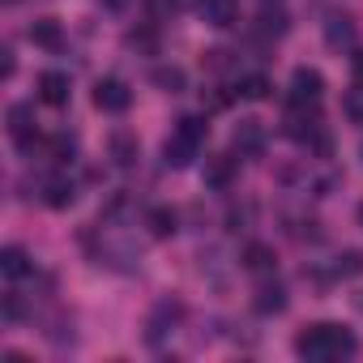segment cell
<instances>
[{"instance_id": "9a60e30c", "label": "cell", "mask_w": 363, "mask_h": 363, "mask_svg": "<svg viewBox=\"0 0 363 363\" xmlns=\"http://www.w3.org/2000/svg\"><path fill=\"white\" fill-rule=\"evenodd\" d=\"M69 94H73V90H69V77H65V73H43V77H39V99H43L48 107H65Z\"/></svg>"}, {"instance_id": "4dcf8cb0", "label": "cell", "mask_w": 363, "mask_h": 363, "mask_svg": "<svg viewBox=\"0 0 363 363\" xmlns=\"http://www.w3.org/2000/svg\"><path fill=\"white\" fill-rule=\"evenodd\" d=\"M5 5H18V0H5Z\"/></svg>"}, {"instance_id": "2e32d148", "label": "cell", "mask_w": 363, "mask_h": 363, "mask_svg": "<svg viewBox=\"0 0 363 363\" xmlns=\"http://www.w3.org/2000/svg\"><path fill=\"white\" fill-rule=\"evenodd\" d=\"M30 269H35V261H30V252H26V248L9 244L5 252H0V274H5V278H13V282H18V278H26Z\"/></svg>"}, {"instance_id": "ba28073f", "label": "cell", "mask_w": 363, "mask_h": 363, "mask_svg": "<svg viewBox=\"0 0 363 363\" xmlns=\"http://www.w3.org/2000/svg\"><path fill=\"white\" fill-rule=\"evenodd\" d=\"M235 171H240V158H235V154H218V158L206 162V184H210L214 193H223V189L235 184Z\"/></svg>"}, {"instance_id": "4fadbf2b", "label": "cell", "mask_w": 363, "mask_h": 363, "mask_svg": "<svg viewBox=\"0 0 363 363\" xmlns=\"http://www.w3.org/2000/svg\"><path fill=\"white\" fill-rule=\"evenodd\" d=\"M240 261H244V269H248V274H261V278L278 269V252H274L269 244H248Z\"/></svg>"}, {"instance_id": "7a4b0ae2", "label": "cell", "mask_w": 363, "mask_h": 363, "mask_svg": "<svg viewBox=\"0 0 363 363\" xmlns=\"http://www.w3.org/2000/svg\"><path fill=\"white\" fill-rule=\"evenodd\" d=\"M5 120H9V137H13L18 150H30L39 141V120H35V107L30 103H13Z\"/></svg>"}, {"instance_id": "8992f818", "label": "cell", "mask_w": 363, "mask_h": 363, "mask_svg": "<svg viewBox=\"0 0 363 363\" xmlns=\"http://www.w3.org/2000/svg\"><path fill=\"white\" fill-rule=\"evenodd\" d=\"M197 150H201V141H193V137H184V133L175 128V133L162 141V162H167V167H175V171H184V167H193Z\"/></svg>"}, {"instance_id": "ffe728a7", "label": "cell", "mask_w": 363, "mask_h": 363, "mask_svg": "<svg viewBox=\"0 0 363 363\" xmlns=\"http://www.w3.org/2000/svg\"><path fill=\"white\" fill-rule=\"evenodd\" d=\"M150 82H154L158 90H167V94H179V90L189 86V73L179 69V65H158V69L150 73Z\"/></svg>"}, {"instance_id": "1f68e13d", "label": "cell", "mask_w": 363, "mask_h": 363, "mask_svg": "<svg viewBox=\"0 0 363 363\" xmlns=\"http://www.w3.org/2000/svg\"><path fill=\"white\" fill-rule=\"evenodd\" d=\"M359 154H363V145H359Z\"/></svg>"}, {"instance_id": "277c9868", "label": "cell", "mask_w": 363, "mask_h": 363, "mask_svg": "<svg viewBox=\"0 0 363 363\" xmlns=\"http://www.w3.org/2000/svg\"><path fill=\"white\" fill-rule=\"evenodd\" d=\"M265 141H269V133H265V124L261 120H240L235 124V133H231V145H235V154H244V158H261L265 154Z\"/></svg>"}, {"instance_id": "9c48e42d", "label": "cell", "mask_w": 363, "mask_h": 363, "mask_svg": "<svg viewBox=\"0 0 363 363\" xmlns=\"http://www.w3.org/2000/svg\"><path fill=\"white\" fill-rule=\"evenodd\" d=\"M77 201V184L69 175H52V179H43V206L48 210H69Z\"/></svg>"}, {"instance_id": "6da1fadb", "label": "cell", "mask_w": 363, "mask_h": 363, "mask_svg": "<svg viewBox=\"0 0 363 363\" xmlns=\"http://www.w3.org/2000/svg\"><path fill=\"white\" fill-rule=\"evenodd\" d=\"M354 350H359V337L350 329L333 325V320H320V325H308V329L295 333V354L312 359V363H320V359H346Z\"/></svg>"}, {"instance_id": "d4e9b609", "label": "cell", "mask_w": 363, "mask_h": 363, "mask_svg": "<svg viewBox=\"0 0 363 363\" xmlns=\"http://www.w3.org/2000/svg\"><path fill=\"white\" fill-rule=\"evenodd\" d=\"M248 218H252V206H244V210H240V206H231V214H227V231H240Z\"/></svg>"}, {"instance_id": "3957f363", "label": "cell", "mask_w": 363, "mask_h": 363, "mask_svg": "<svg viewBox=\"0 0 363 363\" xmlns=\"http://www.w3.org/2000/svg\"><path fill=\"white\" fill-rule=\"evenodd\" d=\"M128 103H133V90H128L120 77H103V82L94 86V107H99V111H107V116H124Z\"/></svg>"}, {"instance_id": "7402d4cb", "label": "cell", "mask_w": 363, "mask_h": 363, "mask_svg": "<svg viewBox=\"0 0 363 363\" xmlns=\"http://www.w3.org/2000/svg\"><path fill=\"white\" fill-rule=\"evenodd\" d=\"M342 111L350 124H363V82H354L346 94H342Z\"/></svg>"}, {"instance_id": "d6986e66", "label": "cell", "mask_w": 363, "mask_h": 363, "mask_svg": "<svg viewBox=\"0 0 363 363\" xmlns=\"http://www.w3.org/2000/svg\"><path fill=\"white\" fill-rule=\"evenodd\" d=\"M145 227H150V235H154V240H171V235L179 231V218H175V210L154 206V210L145 214Z\"/></svg>"}, {"instance_id": "e0dca14e", "label": "cell", "mask_w": 363, "mask_h": 363, "mask_svg": "<svg viewBox=\"0 0 363 363\" xmlns=\"http://www.w3.org/2000/svg\"><path fill=\"white\" fill-rule=\"evenodd\" d=\"M286 13H282V5H261V13H257V35H265V39H282L286 35Z\"/></svg>"}, {"instance_id": "ac0fdd59", "label": "cell", "mask_w": 363, "mask_h": 363, "mask_svg": "<svg viewBox=\"0 0 363 363\" xmlns=\"http://www.w3.org/2000/svg\"><path fill=\"white\" fill-rule=\"evenodd\" d=\"M286 291L278 286V282H265L261 291H257V299H252V308L261 312V316H278V312H286Z\"/></svg>"}, {"instance_id": "30bf717a", "label": "cell", "mask_w": 363, "mask_h": 363, "mask_svg": "<svg viewBox=\"0 0 363 363\" xmlns=\"http://www.w3.org/2000/svg\"><path fill=\"white\" fill-rule=\"evenodd\" d=\"M325 43H329L333 52H350V48H354V22H350L346 13H329V18H325Z\"/></svg>"}, {"instance_id": "f546056e", "label": "cell", "mask_w": 363, "mask_h": 363, "mask_svg": "<svg viewBox=\"0 0 363 363\" xmlns=\"http://www.w3.org/2000/svg\"><path fill=\"white\" fill-rule=\"evenodd\" d=\"M359 223H363V206H359Z\"/></svg>"}, {"instance_id": "7c38bea8", "label": "cell", "mask_w": 363, "mask_h": 363, "mask_svg": "<svg viewBox=\"0 0 363 363\" xmlns=\"http://www.w3.org/2000/svg\"><path fill=\"white\" fill-rule=\"evenodd\" d=\"M107 154H111V162H116V167H133V162H137V154H141V145H137V137H133V133L116 128V133H111V141H107Z\"/></svg>"}, {"instance_id": "f1b7e54d", "label": "cell", "mask_w": 363, "mask_h": 363, "mask_svg": "<svg viewBox=\"0 0 363 363\" xmlns=\"http://www.w3.org/2000/svg\"><path fill=\"white\" fill-rule=\"evenodd\" d=\"M261 5H282V0H261Z\"/></svg>"}, {"instance_id": "cb8c5ba5", "label": "cell", "mask_w": 363, "mask_h": 363, "mask_svg": "<svg viewBox=\"0 0 363 363\" xmlns=\"http://www.w3.org/2000/svg\"><path fill=\"white\" fill-rule=\"evenodd\" d=\"M359 269H363V257H359V252H342V257H337V274H346V278H354Z\"/></svg>"}, {"instance_id": "5bb4252c", "label": "cell", "mask_w": 363, "mask_h": 363, "mask_svg": "<svg viewBox=\"0 0 363 363\" xmlns=\"http://www.w3.org/2000/svg\"><path fill=\"white\" fill-rule=\"evenodd\" d=\"M179 316H184V303H179V299H162V303L154 308V316H150V342H158Z\"/></svg>"}, {"instance_id": "52a82bcc", "label": "cell", "mask_w": 363, "mask_h": 363, "mask_svg": "<svg viewBox=\"0 0 363 363\" xmlns=\"http://www.w3.org/2000/svg\"><path fill=\"white\" fill-rule=\"evenodd\" d=\"M197 13H201V22H206V26L227 30V26H235L240 5H235V0H197Z\"/></svg>"}, {"instance_id": "5b68a950", "label": "cell", "mask_w": 363, "mask_h": 363, "mask_svg": "<svg viewBox=\"0 0 363 363\" xmlns=\"http://www.w3.org/2000/svg\"><path fill=\"white\" fill-rule=\"evenodd\" d=\"M325 94V77L316 69H295L291 73V103L295 107H316Z\"/></svg>"}, {"instance_id": "44dd1931", "label": "cell", "mask_w": 363, "mask_h": 363, "mask_svg": "<svg viewBox=\"0 0 363 363\" xmlns=\"http://www.w3.org/2000/svg\"><path fill=\"white\" fill-rule=\"evenodd\" d=\"M269 90H274V86H269V77H265V73H248V77H240V86H235V94H240V99H248V103H265V99H269Z\"/></svg>"}, {"instance_id": "83f0119b", "label": "cell", "mask_w": 363, "mask_h": 363, "mask_svg": "<svg viewBox=\"0 0 363 363\" xmlns=\"http://www.w3.org/2000/svg\"><path fill=\"white\" fill-rule=\"evenodd\" d=\"M133 5V0H103V9H111V13H124Z\"/></svg>"}, {"instance_id": "603a6c76", "label": "cell", "mask_w": 363, "mask_h": 363, "mask_svg": "<svg viewBox=\"0 0 363 363\" xmlns=\"http://www.w3.org/2000/svg\"><path fill=\"white\" fill-rule=\"evenodd\" d=\"M48 145H52V158H56V162H65V158H73V150H77V141H73L69 133H56V137H52Z\"/></svg>"}, {"instance_id": "4316f807", "label": "cell", "mask_w": 363, "mask_h": 363, "mask_svg": "<svg viewBox=\"0 0 363 363\" xmlns=\"http://www.w3.org/2000/svg\"><path fill=\"white\" fill-rule=\"evenodd\" d=\"M350 69H354V82H363V48L350 56Z\"/></svg>"}, {"instance_id": "8fae6325", "label": "cell", "mask_w": 363, "mask_h": 363, "mask_svg": "<svg viewBox=\"0 0 363 363\" xmlns=\"http://www.w3.org/2000/svg\"><path fill=\"white\" fill-rule=\"evenodd\" d=\"M26 35H30V43L43 48V52H60V48H65V30H60L56 18H39V22H30Z\"/></svg>"}, {"instance_id": "484cf974", "label": "cell", "mask_w": 363, "mask_h": 363, "mask_svg": "<svg viewBox=\"0 0 363 363\" xmlns=\"http://www.w3.org/2000/svg\"><path fill=\"white\" fill-rule=\"evenodd\" d=\"M0 56H5V65H0V73H5V82H9V77H13V69H18V60H13V48H5Z\"/></svg>"}]
</instances>
